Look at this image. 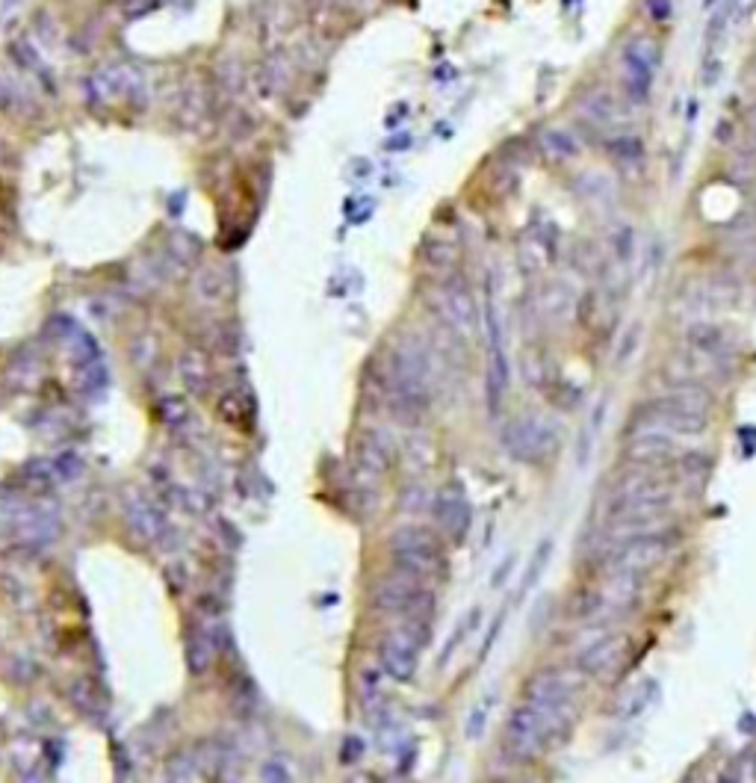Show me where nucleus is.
<instances>
[{"label": "nucleus", "instance_id": "obj_31", "mask_svg": "<svg viewBox=\"0 0 756 783\" xmlns=\"http://www.w3.org/2000/svg\"><path fill=\"white\" fill-rule=\"evenodd\" d=\"M635 258V231L630 225H618L612 231V261L627 266Z\"/></svg>", "mask_w": 756, "mask_h": 783}, {"label": "nucleus", "instance_id": "obj_26", "mask_svg": "<svg viewBox=\"0 0 756 783\" xmlns=\"http://www.w3.org/2000/svg\"><path fill=\"white\" fill-rule=\"evenodd\" d=\"M210 107H213V92L210 86H201V83H192L187 92H184V104H181V122L187 128H195L201 119L210 116Z\"/></svg>", "mask_w": 756, "mask_h": 783}, {"label": "nucleus", "instance_id": "obj_37", "mask_svg": "<svg viewBox=\"0 0 756 783\" xmlns=\"http://www.w3.org/2000/svg\"><path fill=\"white\" fill-rule=\"evenodd\" d=\"M748 83H754L756 86V60L751 63V71H748Z\"/></svg>", "mask_w": 756, "mask_h": 783}, {"label": "nucleus", "instance_id": "obj_36", "mask_svg": "<svg viewBox=\"0 0 756 783\" xmlns=\"http://www.w3.org/2000/svg\"><path fill=\"white\" fill-rule=\"evenodd\" d=\"M21 0H0V12H9L12 6H18Z\"/></svg>", "mask_w": 756, "mask_h": 783}, {"label": "nucleus", "instance_id": "obj_35", "mask_svg": "<svg viewBox=\"0 0 756 783\" xmlns=\"http://www.w3.org/2000/svg\"><path fill=\"white\" fill-rule=\"evenodd\" d=\"M408 139H411L408 133H399V136H393V142H387V151H402V148H408V145H411Z\"/></svg>", "mask_w": 756, "mask_h": 783}, {"label": "nucleus", "instance_id": "obj_10", "mask_svg": "<svg viewBox=\"0 0 756 783\" xmlns=\"http://www.w3.org/2000/svg\"><path fill=\"white\" fill-rule=\"evenodd\" d=\"M671 485L668 479H662L659 470H647V467H630L612 482V497H609V509H621V506H671Z\"/></svg>", "mask_w": 756, "mask_h": 783}, {"label": "nucleus", "instance_id": "obj_33", "mask_svg": "<svg viewBox=\"0 0 756 783\" xmlns=\"http://www.w3.org/2000/svg\"><path fill=\"white\" fill-rule=\"evenodd\" d=\"M488 707H491V704H479V707L470 713V721H467V736H470V739H479V736H482V730H485V724H488Z\"/></svg>", "mask_w": 756, "mask_h": 783}, {"label": "nucleus", "instance_id": "obj_13", "mask_svg": "<svg viewBox=\"0 0 756 783\" xmlns=\"http://www.w3.org/2000/svg\"><path fill=\"white\" fill-rule=\"evenodd\" d=\"M485 331H488V376H485V391H488V405L497 414L503 408L505 393L511 385V367H508V355H505V334L503 320H500V308L494 302V296L488 299L485 308Z\"/></svg>", "mask_w": 756, "mask_h": 783}, {"label": "nucleus", "instance_id": "obj_7", "mask_svg": "<svg viewBox=\"0 0 756 783\" xmlns=\"http://www.w3.org/2000/svg\"><path fill=\"white\" fill-rule=\"evenodd\" d=\"M709 426V417L706 414H697V411H689L683 408L680 402H674L668 393L644 402L635 417H632V432L638 429H656V432H665V435H686V438H697L703 435Z\"/></svg>", "mask_w": 756, "mask_h": 783}, {"label": "nucleus", "instance_id": "obj_2", "mask_svg": "<svg viewBox=\"0 0 756 783\" xmlns=\"http://www.w3.org/2000/svg\"><path fill=\"white\" fill-rule=\"evenodd\" d=\"M503 447L508 450V456L523 464H544L559 456L562 432L544 414H520L505 423Z\"/></svg>", "mask_w": 756, "mask_h": 783}, {"label": "nucleus", "instance_id": "obj_28", "mask_svg": "<svg viewBox=\"0 0 756 783\" xmlns=\"http://www.w3.org/2000/svg\"><path fill=\"white\" fill-rule=\"evenodd\" d=\"M426 261H429V266H435V269L441 272V278H446V275H452V269H455L458 249H455V243H449V240H432V243L426 246Z\"/></svg>", "mask_w": 756, "mask_h": 783}, {"label": "nucleus", "instance_id": "obj_16", "mask_svg": "<svg viewBox=\"0 0 756 783\" xmlns=\"http://www.w3.org/2000/svg\"><path fill=\"white\" fill-rule=\"evenodd\" d=\"M624 458L630 467H647V470H668L680 458V450L671 435L656 429H638L630 432V441L624 447Z\"/></svg>", "mask_w": 756, "mask_h": 783}, {"label": "nucleus", "instance_id": "obj_4", "mask_svg": "<svg viewBox=\"0 0 756 783\" xmlns=\"http://www.w3.org/2000/svg\"><path fill=\"white\" fill-rule=\"evenodd\" d=\"M429 639V630H426V621L423 618H402L399 624H393L381 645H378V665L381 671L396 680V683H405L414 677L417 671V662H420V653H423V645Z\"/></svg>", "mask_w": 756, "mask_h": 783}, {"label": "nucleus", "instance_id": "obj_14", "mask_svg": "<svg viewBox=\"0 0 756 783\" xmlns=\"http://www.w3.org/2000/svg\"><path fill=\"white\" fill-rule=\"evenodd\" d=\"M378 609H384L387 615H396V618H423L426 621V612L432 609V594L426 583L408 577L399 571V577L393 580H384L378 586L376 594Z\"/></svg>", "mask_w": 756, "mask_h": 783}, {"label": "nucleus", "instance_id": "obj_25", "mask_svg": "<svg viewBox=\"0 0 756 783\" xmlns=\"http://www.w3.org/2000/svg\"><path fill=\"white\" fill-rule=\"evenodd\" d=\"M181 373H184V382L192 393H207L210 391V382H213V370H210V361L201 349H187L184 358H181Z\"/></svg>", "mask_w": 756, "mask_h": 783}, {"label": "nucleus", "instance_id": "obj_8", "mask_svg": "<svg viewBox=\"0 0 756 783\" xmlns=\"http://www.w3.org/2000/svg\"><path fill=\"white\" fill-rule=\"evenodd\" d=\"M668 553H671V541L662 532L615 541V544H609V550L603 556V571L644 577L647 571L662 565L668 559Z\"/></svg>", "mask_w": 756, "mask_h": 783}, {"label": "nucleus", "instance_id": "obj_21", "mask_svg": "<svg viewBox=\"0 0 756 783\" xmlns=\"http://www.w3.org/2000/svg\"><path fill=\"white\" fill-rule=\"evenodd\" d=\"M659 692H662L659 680H653V677H641V680H635L630 689L618 698L615 713H618V718H624V721L647 716V713L656 707Z\"/></svg>", "mask_w": 756, "mask_h": 783}, {"label": "nucleus", "instance_id": "obj_18", "mask_svg": "<svg viewBox=\"0 0 756 783\" xmlns=\"http://www.w3.org/2000/svg\"><path fill=\"white\" fill-rule=\"evenodd\" d=\"M538 154L544 157V163L550 166H567V163H576L579 154H582V139L573 128H565V125H553V128H544L538 133Z\"/></svg>", "mask_w": 756, "mask_h": 783}, {"label": "nucleus", "instance_id": "obj_30", "mask_svg": "<svg viewBox=\"0 0 756 783\" xmlns=\"http://www.w3.org/2000/svg\"><path fill=\"white\" fill-rule=\"evenodd\" d=\"M9 57L18 63V68H24V71H30V74H39V77H45L42 57L36 54V48H33L30 42H24V39H15V42H9Z\"/></svg>", "mask_w": 756, "mask_h": 783}, {"label": "nucleus", "instance_id": "obj_27", "mask_svg": "<svg viewBox=\"0 0 756 783\" xmlns=\"http://www.w3.org/2000/svg\"><path fill=\"white\" fill-rule=\"evenodd\" d=\"M674 467L680 470L683 485H692L694 491H700L703 482H706V476H709V461L700 456V453H680V458L674 461Z\"/></svg>", "mask_w": 756, "mask_h": 783}, {"label": "nucleus", "instance_id": "obj_9", "mask_svg": "<svg viewBox=\"0 0 756 783\" xmlns=\"http://www.w3.org/2000/svg\"><path fill=\"white\" fill-rule=\"evenodd\" d=\"M435 311L441 317V323L449 331H455L458 337H470L479 331V305L476 296L470 290V284L461 275H446L438 284L435 293Z\"/></svg>", "mask_w": 756, "mask_h": 783}, {"label": "nucleus", "instance_id": "obj_22", "mask_svg": "<svg viewBox=\"0 0 756 783\" xmlns=\"http://www.w3.org/2000/svg\"><path fill=\"white\" fill-rule=\"evenodd\" d=\"M573 193L585 204L600 207V204H609L615 198V181L600 169H585L573 178Z\"/></svg>", "mask_w": 756, "mask_h": 783}, {"label": "nucleus", "instance_id": "obj_20", "mask_svg": "<svg viewBox=\"0 0 756 783\" xmlns=\"http://www.w3.org/2000/svg\"><path fill=\"white\" fill-rule=\"evenodd\" d=\"M686 349L700 352V355H706V358L724 364L727 355H730V337H727V331L718 326V323L700 320V323L686 326Z\"/></svg>", "mask_w": 756, "mask_h": 783}, {"label": "nucleus", "instance_id": "obj_12", "mask_svg": "<svg viewBox=\"0 0 756 783\" xmlns=\"http://www.w3.org/2000/svg\"><path fill=\"white\" fill-rule=\"evenodd\" d=\"M630 656V639L624 633H609V630H597L591 636V642L576 656V671L582 677H594V680H612L624 662Z\"/></svg>", "mask_w": 756, "mask_h": 783}, {"label": "nucleus", "instance_id": "obj_17", "mask_svg": "<svg viewBox=\"0 0 756 783\" xmlns=\"http://www.w3.org/2000/svg\"><path fill=\"white\" fill-rule=\"evenodd\" d=\"M541 326H565L567 320H573V314L579 311V296L567 287L565 281H547L538 287L535 299H532Z\"/></svg>", "mask_w": 756, "mask_h": 783}, {"label": "nucleus", "instance_id": "obj_38", "mask_svg": "<svg viewBox=\"0 0 756 783\" xmlns=\"http://www.w3.org/2000/svg\"><path fill=\"white\" fill-rule=\"evenodd\" d=\"M718 783H739V778H733V775H724V778H721Z\"/></svg>", "mask_w": 756, "mask_h": 783}, {"label": "nucleus", "instance_id": "obj_15", "mask_svg": "<svg viewBox=\"0 0 756 783\" xmlns=\"http://www.w3.org/2000/svg\"><path fill=\"white\" fill-rule=\"evenodd\" d=\"M86 92H89L92 104H104V107L116 104V101H127V104L142 107V101H145V86H142L139 71L127 66H110L95 71L86 80Z\"/></svg>", "mask_w": 756, "mask_h": 783}, {"label": "nucleus", "instance_id": "obj_23", "mask_svg": "<svg viewBox=\"0 0 756 783\" xmlns=\"http://www.w3.org/2000/svg\"><path fill=\"white\" fill-rule=\"evenodd\" d=\"M606 151H609V157L618 163V166H641L644 163V139L638 136V133L630 131H618V133H609L606 136Z\"/></svg>", "mask_w": 756, "mask_h": 783}, {"label": "nucleus", "instance_id": "obj_1", "mask_svg": "<svg viewBox=\"0 0 756 783\" xmlns=\"http://www.w3.org/2000/svg\"><path fill=\"white\" fill-rule=\"evenodd\" d=\"M567 727L565 718L553 716L529 701L517 704L511 710V716L505 721V733H503V745L505 751L514 757V760H532L538 757L550 739H556L562 730Z\"/></svg>", "mask_w": 756, "mask_h": 783}, {"label": "nucleus", "instance_id": "obj_29", "mask_svg": "<svg viewBox=\"0 0 756 783\" xmlns=\"http://www.w3.org/2000/svg\"><path fill=\"white\" fill-rule=\"evenodd\" d=\"M550 559H553V538H544V541L535 547L532 559H529V568H526V577H523V591H529V588L541 580V574L547 571Z\"/></svg>", "mask_w": 756, "mask_h": 783}, {"label": "nucleus", "instance_id": "obj_34", "mask_svg": "<svg viewBox=\"0 0 756 783\" xmlns=\"http://www.w3.org/2000/svg\"><path fill=\"white\" fill-rule=\"evenodd\" d=\"M647 12L656 24H668L674 15V6H671V0H647Z\"/></svg>", "mask_w": 756, "mask_h": 783}, {"label": "nucleus", "instance_id": "obj_5", "mask_svg": "<svg viewBox=\"0 0 756 783\" xmlns=\"http://www.w3.org/2000/svg\"><path fill=\"white\" fill-rule=\"evenodd\" d=\"M606 577L597 583L591 594L582 597V618L591 624H606L615 621L621 615H627L632 606L638 603L641 594V577L635 574H615V571H603Z\"/></svg>", "mask_w": 756, "mask_h": 783}, {"label": "nucleus", "instance_id": "obj_11", "mask_svg": "<svg viewBox=\"0 0 756 783\" xmlns=\"http://www.w3.org/2000/svg\"><path fill=\"white\" fill-rule=\"evenodd\" d=\"M632 104L627 95L621 92H612V89H588L582 98H579V119L600 131L603 136L618 131H630L632 125Z\"/></svg>", "mask_w": 756, "mask_h": 783}, {"label": "nucleus", "instance_id": "obj_3", "mask_svg": "<svg viewBox=\"0 0 756 783\" xmlns=\"http://www.w3.org/2000/svg\"><path fill=\"white\" fill-rule=\"evenodd\" d=\"M393 559L396 568L420 583L438 580L446 574V556L438 532L426 526H405L393 535Z\"/></svg>", "mask_w": 756, "mask_h": 783}, {"label": "nucleus", "instance_id": "obj_6", "mask_svg": "<svg viewBox=\"0 0 756 783\" xmlns=\"http://www.w3.org/2000/svg\"><path fill=\"white\" fill-rule=\"evenodd\" d=\"M662 63V51L656 39L650 36H632L621 51V80H624V95L632 104H647L653 95L656 71Z\"/></svg>", "mask_w": 756, "mask_h": 783}, {"label": "nucleus", "instance_id": "obj_32", "mask_svg": "<svg viewBox=\"0 0 756 783\" xmlns=\"http://www.w3.org/2000/svg\"><path fill=\"white\" fill-rule=\"evenodd\" d=\"M523 370H526V379H529V385L532 388H547V382H550V364H547V358L541 355V352H529L526 355V361H523Z\"/></svg>", "mask_w": 756, "mask_h": 783}, {"label": "nucleus", "instance_id": "obj_19", "mask_svg": "<svg viewBox=\"0 0 756 783\" xmlns=\"http://www.w3.org/2000/svg\"><path fill=\"white\" fill-rule=\"evenodd\" d=\"M435 521L446 538L452 541H464L467 529H470V503L461 491L446 488L435 500Z\"/></svg>", "mask_w": 756, "mask_h": 783}, {"label": "nucleus", "instance_id": "obj_24", "mask_svg": "<svg viewBox=\"0 0 756 783\" xmlns=\"http://www.w3.org/2000/svg\"><path fill=\"white\" fill-rule=\"evenodd\" d=\"M287 80H290V60H287L281 51L272 54V57L260 66V71H257V89H260L263 98L281 95L284 86H287Z\"/></svg>", "mask_w": 756, "mask_h": 783}]
</instances>
